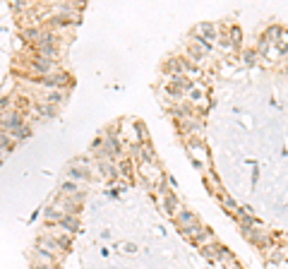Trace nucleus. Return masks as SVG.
<instances>
[{
	"label": "nucleus",
	"instance_id": "f257e3e1",
	"mask_svg": "<svg viewBox=\"0 0 288 269\" xmlns=\"http://www.w3.org/2000/svg\"><path fill=\"white\" fill-rule=\"evenodd\" d=\"M65 175H68V181H79V183H89L94 178L92 168L86 166L84 159H75L70 166L65 168Z\"/></svg>",
	"mask_w": 288,
	"mask_h": 269
},
{
	"label": "nucleus",
	"instance_id": "f03ea898",
	"mask_svg": "<svg viewBox=\"0 0 288 269\" xmlns=\"http://www.w3.org/2000/svg\"><path fill=\"white\" fill-rule=\"evenodd\" d=\"M242 236L248 238L250 243L255 248H259V250H267V248L272 245V238H269V233H264L262 229H257V226H252V229H245L242 231Z\"/></svg>",
	"mask_w": 288,
	"mask_h": 269
},
{
	"label": "nucleus",
	"instance_id": "7ed1b4c3",
	"mask_svg": "<svg viewBox=\"0 0 288 269\" xmlns=\"http://www.w3.org/2000/svg\"><path fill=\"white\" fill-rule=\"evenodd\" d=\"M36 51H39V56L53 60L58 56V39H55V34H43L39 39V43H36Z\"/></svg>",
	"mask_w": 288,
	"mask_h": 269
},
{
	"label": "nucleus",
	"instance_id": "20e7f679",
	"mask_svg": "<svg viewBox=\"0 0 288 269\" xmlns=\"http://www.w3.org/2000/svg\"><path fill=\"white\" fill-rule=\"evenodd\" d=\"M185 147H187V151L192 154V159H197V161H207V144H204V140L200 137V134H187Z\"/></svg>",
	"mask_w": 288,
	"mask_h": 269
},
{
	"label": "nucleus",
	"instance_id": "39448f33",
	"mask_svg": "<svg viewBox=\"0 0 288 269\" xmlns=\"http://www.w3.org/2000/svg\"><path fill=\"white\" fill-rule=\"evenodd\" d=\"M65 79L70 82V77H68L65 72H51V75H43V77H39L36 82H39V84H43V87L53 89V87H62V84H65Z\"/></svg>",
	"mask_w": 288,
	"mask_h": 269
},
{
	"label": "nucleus",
	"instance_id": "423d86ee",
	"mask_svg": "<svg viewBox=\"0 0 288 269\" xmlns=\"http://www.w3.org/2000/svg\"><path fill=\"white\" fill-rule=\"evenodd\" d=\"M31 70L39 72L41 77H43V75H51V72L55 70V60L43 58V56H36V60H31Z\"/></svg>",
	"mask_w": 288,
	"mask_h": 269
},
{
	"label": "nucleus",
	"instance_id": "0eeeda50",
	"mask_svg": "<svg viewBox=\"0 0 288 269\" xmlns=\"http://www.w3.org/2000/svg\"><path fill=\"white\" fill-rule=\"evenodd\" d=\"M96 171H99V173H101V178H106V181H113V178H116V173H118L116 166H113L110 161H106V159L96 164Z\"/></svg>",
	"mask_w": 288,
	"mask_h": 269
},
{
	"label": "nucleus",
	"instance_id": "6e6552de",
	"mask_svg": "<svg viewBox=\"0 0 288 269\" xmlns=\"http://www.w3.org/2000/svg\"><path fill=\"white\" fill-rule=\"evenodd\" d=\"M178 205H180V202H178V195H175V192H164V207H166V212L175 216V214L180 212Z\"/></svg>",
	"mask_w": 288,
	"mask_h": 269
},
{
	"label": "nucleus",
	"instance_id": "1a4fd4ad",
	"mask_svg": "<svg viewBox=\"0 0 288 269\" xmlns=\"http://www.w3.org/2000/svg\"><path fill=\"white\" fill-rule=\"evenodd\" d=\"M58 226H60V229L65 231L68 236H70V233H77V229H79V219H77V216H68V214H65V216H62V221L58 223Z\"/></svg>",
	"mask_w": 288,
	"mask_h": 269
},
{
	"label": "nucleus",
	"instance_id": "9d476101",
	"mask_svg": "<svg viewBox=\"0 0 288 269\" xmlns=\"http://www.w3.org/2000/svg\"><path fill=\"white\" fill-rule=\"evenodd\" d=\"M60 192L65 195V197H75V195H79V192H82V188H79L75 181H65L60 185Z\"/></svg>",
	"mask_w": 288,
	"mask_h": 269
},
{
	"label": "nucleus",
	"instance_id": "9b49d317",
	"mask_svg": "<svg viewBox=\"0 0 288 269\" xmlns=\"http://www.w3.org/2000/svg\"><path fill=\"white\" fill-rule=\"evenodd\" d=\"M187 53L192 56V60H195V63H200V60H202L209 51H207L204 46H200V43H190V46H187Z\"/></svg>",
	"mask_w": 288,
	"mask_h": 269
},
{
	"label": "nucleus",
	"instance_id": "f8f14e48",
	"mask_svg": "<svg viewBox=\"0 0 288 269\" xmlns=\"http://www.w3.org/2000/svg\"><path fill=\"white\" fill-rule=\"evenodd\" d=\"M36 111H39L41 118H53L55 113H58V108L51 106V103H39V106H36Z\"/></svg>",
	"mask_w": 288,
	"mask_h": 269
},
{
	"label": "nucleus",
	"instance_id": "ddd939ff",
	"mask_svg": "<svg viewBox=\"0 0 288 269\" xmlns=\"http://www.w3.org/2000/svg\"><path fill=\"white\" fill-rule=\"evenodd\" d=\"M228 32H231V43H233V46H240V41H242V32H240V27H231V29H228Z\"/></svg>",
	"mask_w": 288,
	"mask_h": 269
},
{
	"label": "nucleus",
	"instance_id": "4468645a",
	"mask_svg": "<svg viewBox=\"0 0 288 269\" xmlns=\"http://www.w3.org/2000/svg\"><path fill=\"white\" fill-rule=\"evenodd\" d=\"M62 96H65L62 92H48L46 99H43V103H51V106H53V103H60Z\"/></svg>",
	"mask_w": 288,
	"mask_h": 269
},
{
	"label": "nucleus",
	"instance_id": "2eb2a0df",
	"mask_svg": "<svg viewBox=\"0 0 288 269\" xmlns=\"http://www.w3.org/2000/svg\"><path fill=\"white\" fill-rule=\"evenodd\" d=\"M27 134H31V127L27 125V123H24V125L19 127V130H15V132H12V140H24Z\"/></svg>",
	"mask_w": 288,
	"mask_h": 269
},
{
	"label": "nucleus",
	"instance_id": "dca6fc26",
	"mask_svg": "<svg viewBox=\"0 0 288 269\" xmlns=\"http://www.w3.org/2000/svg\"><path fill=\"white\" fill-rule=\"evenodd\" d=\"M190 101L192 103H204V89H192V92H190Z\"/></svg>",
	"mask_w": 288,
	"mask_h": 269
},
{
	"label": "nucleus",
	"instance_id": "f3484780",
	"mask_svg": "<svg viewBox=\"0 0 288 269\" xmlns=\"http://www.w3.org/2000/svg\"><path fill=\"white\" fill-rule=\"evenodd\" d=\"M41 36H43V34H41L39 29H27V32H24V39H31V41H36V43H39Z\"/></svg>",
	"mask_w": 288,
	"mask_h": 269
},
{
	"label": "nucleus",
	"instance_id": "a211bd4d",
	"mask_svg": "<svg viewBox=\"0 0 288 269\" xmlns=\"http://www.w3.org/2000/svg\"><path fill=\"white\" fill-rule=\"evenodd\" d=\"M123 250L127 255H137V250H140V245H137V243H125L123 245Z\"/></svg>",
	"mask_w": 288,
	"mask_h": 269
},
{
	"label": "nucleus",
	"instance_id": "6ab92c4d",
	"mask_svg": "<svg viewBox=\"0 0 288 269\" xmlns=\"http://www.w3.org/2000/svg\"><path fill=\"white\" fill-rule=\"evenodd\" d=\"M118 171H120L123 175H130V173H132V168H130V164H127V161H120V166H118Z\"/></svg>",
	"mask_w": 288,
	"mask_h": 269
},
{
	"label": "nucleus",
	"instance_id": "aec40b11",
	"mask_svg": "<svg viewBox=\"0 0 288 269\" xmlns=\"http://www.w3.org/2000/svg\"><path fill=\"white\" fill-rule=\"evenodd\" d=\"M192 166H195L200 173H204V171H207V164H204V161H197V159H192Z\"/></svg>",
	"mask_w": 288,
	"mask_h": 269
}]
</instances>
